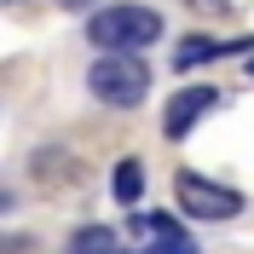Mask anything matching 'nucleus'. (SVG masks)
Here are the masks:
<instances>
[{
	"instance_id": "nucleus-10",
	"label": "nucleus",
	"mask_w": 254,
	"mask_h": 254,
	"mask_svg": "<svg viewBox=\"0 0 254 254\" xmlns=\"http://www.w3.org/2000/svg\"><path fill=\"white\" fill-rule=\"evenodd\" d=\"M58 6H64V12H93L98 0H58Z\"/></svg>"
},
{
	"instance_id": "nucleus-11",
	"label": "nucleus",
	"mask_w": 254,
	"mask_h": 254,
	"mask_svg": "<svg viewBox=\"0 0 254 254\" xmlns=\"http://www.w3.org/2000/svg\"><path fill=\"white\" fill-rule=\"evenodd\" d=\"M196 6H208V12H225V0H196Z\"/></svg>"
},
{
	"instance_id": "nucleus-2",
	"label": "nucleus",
	"mask_w": 254,
	"mask_h": 254,
	"mask_svg": "<svg viewBox=\"0 0 254 254\" xmlns=\"http://www.w3.org/2000/svg\"><path fill=\"white\" fill-rule=\"evenodd\" d=\"M87 93H93L98 104H110V110H133V104H144V93H150V69H144V58H133V52H104V58H93V69H87Z\"/></svg>"
},
{
	"instance_id": "nucleus-7",
	"label": "nucleus",
	"mask_w": 254,
	"mask_h": 254,
	"mask_svg": "<svg viewBox=\"0 0 254 254\" xmlns=\"http://www.w3.org/2000/svg\"><path fill=\"white\" fill-rule=\"evenodd\" d=\"M110 190H116V202H122V208H139V196H144V168H139V162H116Z\"/></svg>"
},
{
	"instance_id": "nucleus-5",
	"label": "nucleus",
	"mask_w": 254,
	"mask_h": 254,
	"mask_svg": "<svg viewBox=\"0 0 254 254\" xmlns=\"http://www.w3.org/2000/svg\"><path fill=\"white\" fill-rule=\"evenodd\" d=\"M214 104H220L214 87H179V93L168 98V110H162V133H168V139H185V133L202 122Z\"/></svg>"
},
{
	"instance_id": "nucleus-12",
	"label": "nucleus",
	"mask_w": 254,
	"mask_h": 254,
	"mask_svg": "<svg viewBox=\"0 0 254 254\" xmlns=\"http://www.w3.org/2000/svg\"><path fill=\"white\" fill-rule=\"evenodd\" d=\"M0 6H23V0H0Z\"/></svg>"
},
{
	"instance_id": "nucleus-6",
	"label": "nucleus",
	"mask_w": 254,
	"mask_h": 254,
	"mask_svg": "<svg viewBox=\"0 0 254 254\" xmlns=\"http://www.w3.org/2000/svg\"><path fill=\"white\" fill-rule=\"evenodd\" d=\"M127 237H133V243H144V249H156V243L185 237V225H179L174 214H144V208H133V220H127Z\"/></svg>"
},
{
	"instance_id": "nucleus-4",
	"label": "nucleus",
	"mask_w": 254,
	"mask_h": 254,
	"mask_svg": "<svg viewBox=\"0 0 254 254\" xmlns=\"http://www.w3.org/2000/svg\"><path fill=\"white\" fill-rule=\"evenodd\" d=\"M254 52V35H237V41H220V35H185L174 47V69H202L214 58H249Z\"/></svg>"
},
{
	"instance_id": "nucleus-1",
	"label": "nucleus",
	"mask_w": 254,
	"mask_h": 254,
	"mask_svg": "<svg viewBox=\"0 0 254 254\" xmlns=\"http://www.w3.org/2000/svg\"><path fill=\"white\" fill-rule=\"evenodd\" d=\"M87 41H93L98 52H144V47H156V41H162V12L133 6V0L104 6V12L87 17Z\"/></svg>"
},
{
	"instance_id": "nucleus-3",
	"label": "nucleus",
	"mask_w": 254,
	"mask_h": 254,
	"mask_svg": "<svg viewBox=\"0 0 254 254\" xmlns=\"http://www.w3.org/2000/svg\"><path fill=\"white\" fill-rule=\"evenodd\" d=\"M174 202L190 220H237L243 214V196L231 185H220V179H208V174H190V168L174 179Z\"/></svg>"
},
{
	"instance_id": "nucleus-9",
	"label": "nucleus",
	"mask_w": 254,
	"mask_h": 254,
	"mask_svg": "<svg viewBox=\"0 0 254 254\" xmlns=\"http://www.w3.org/2000/svg\"><path fill=\"white\" fill-rule=\"evenodd\" d=\"M139 254H196L190 237H174V243H156V249H139Z\"/></svg>"
},
{
	"instance_id": "nucleus-8",
	"label": "nucleus",
	"mask_w": 254,
	"mask_h": 254,
	"mask_svg": "<svg viewBox=\"0 0 254 254\" xmlns=\"http://www.w3.org/2000/svg\"><path fill=\"white\" fill-rule=\"evenodd\" d=\"M69 254H122V237H116L110 225H81L75 237H69Z\"/></svg>"
},
{
	"instance_id": "nucleus-13",
	"label": "nucleus",
	"mask_w": 254,
	"mask_h": 254,
	"mask_svg": "<svg viewBox=\"0 0 254 254\" xmlns=\"http://www.w3.org/2000/svg\"><path fill=\"white\" fill-rule=\"evenodd\" d=\"M249 75H254V52H249Z\"/></svg>"
}]
</instances>
